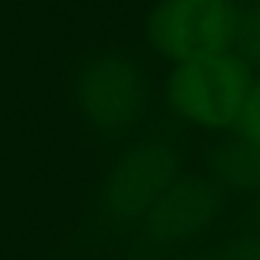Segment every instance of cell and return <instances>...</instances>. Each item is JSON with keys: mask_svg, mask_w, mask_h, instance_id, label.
<instances>
[{"mask_svg": "<svg viewBox=\"0 0 260 260\" xmlns=\"http://www.w3.org/2000/svg\"><path fill=\"white\" fill-rule=\"evenodd\" d=\"M90 0H0V260L64 246L87 196L68 68L92 48Z\"/></svg>", "mask_w": 260, "mask_h": 260, "instance_id": "6da1fadb", "label": "cell"}, {"mask_svg": "<svg viewBox=\"0 0 260 260\" xmlns=\"http://www.w3.org/2000/svg\"><path fill=\"white\" fill-rule=\"evenodd\" d=\"M64 87L84 140L104 154L171 120L146 53L123 42H109L73 59Z\"/></svg>", "mask_w": 260, "mask_h": 260, "instance_id": "7a4b0ae2", "label": "cell"}, {"mask_svg": "<svg viewBox=\"0 0 260 260\" xmlns=\"http://www.w3.org/2000/svg\"><path fill=\"white\" fill-rule=\"evenodd\" d=\"M193 135L165 120L140 140L107 154L101 176L87 187L73 232L62 249L92 252L112 232L135 224L182 174H187Z\"/></svg>", "mask_w": 260, "mask_h": 260, "instance_id": "3957f363", "label": "cell"}, {"mask_svg": "<svg viewBox=\"0 0 260 260\" xmlns=\"http://www.w3.org/2000/svg\"><path fill=\"white\" fill-rule=\"evenodd\" d=\"M230 224V196L207 174H182L135 224L112 232L98 249L120 260H157L179 249L224 235Z\"/></svg>", "mask_w": 260, "mask_h": 260, "instance_id": "277c9868", "label": "cell"}, {"mask_svg": "<svg viewBox=\"0 0 260 260\" xmlns=\"http://www.w3.org/2000/svg\"><path fill=\"white\" fill-rule=\"evenodd\" d=\"M254 73L238 53L224 51L213 56L171 64L165 73L162 101L168 118L187 132L218 135L235 126L243 109Z\"/></svg>", "mask_w": 260, "mask_h": 260, "instance_id": "5b68a950", "label": "cell"}, {"mask_svg": "<svg viewBox=\"0 0 260 260\" xmlns=\"http://www.w3.org/2000/svg\"><path fill=\"white\" fill-rule=\"evenodd\" d=\"M241 0H151L143 17V45L171 64L213 56L232 48Z\"/></svg>", "mask_w": 260, "mask_h": 260, "instance_id": "8992f818", "label": "cell"}, {"mask_svg": "<svg viewBox=\"0 0 260 260\" xmlns=\"http://www.w3.org/2000/svg\"><path fill=\"white\" fill-rule=\"evenodd\" d=\"M202 174H207L226 196H254L260 190V146L235 132H218L215 140L207 143Z\"/></svg>", "mask_w": 260, "mask_h": 260, "instance_id": "52a82bcc", "label": "cell"}, {"mask_svg": "<svg viewBox=\"0 0 260 260\" xmlns=\"http://www.w3.org/2000/svg\"><path fill=\"white\" fill-rule=\"evenodd\" d=\"M230 51L238 53V59H243L252 73L260 70V0L243 3Z\"/></svg>", "mask_w": 260, "mask_h": 260, "instance_id": "ba28073f", "label": "cell"}, {"mask_svg": "<svg viewBox=\"0 0 260 260\" xmlns=\"http://www.w3.org/2000/svg\"><path fill=\"white\" fill-rule=\"evenodd\" d=\"M232 132L241 135L243 140L260 146V79L254 81L252 90H249V95H246V101H243V109H241V115H238Z\"/></svg>", "mask_w": 260, "mask_h": 260, "instance_id": "9c48e42d", "label": "cell"}, {"mask_svg": "<svg viewBox=\"0 0 260 260\" xmlns=\"http://www.w3.org/2000/svg\"><path fill=\"white\" fill-rule=\"evenodd\" d=\"M221 249L230 260H260V235H232Z\"/></svg>", "mask_w": 260, "mask_h": 260, "instance_id": "30bf717a", "label": "cell"}, {"mask_svg": "<svg viewBox=\"0 0 260 260\" xmlns=\"http://www.w3.org/2000/svg\"><path fill=\"white\" fill-rule=\"evenodd\" d=\"M232 235H260V190L252 196V204H249V210H246V215H243L241 226H238Z\"/></svg>", "mask_w": 260, "mask_h": 260, "instance_id": "8fae6325", "label": "cell"}, {"mask_svg": "<svg viewBox=\"0 0 260 260\" xmlns=\"http://www.w3.org/2000/svg\"><path fill=\"white\" fill-rule=\"evenodd\" d=\"M182 260H230L224 249H210V252H196V254H187Z\"/></svg>", "mask_w": 260, "mask_h": 260, "instance_id": "7c38bea8", "label": "cell"}]
</instances>
